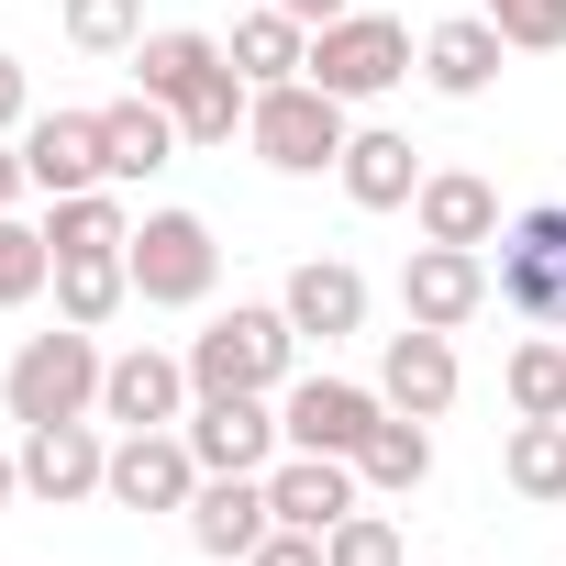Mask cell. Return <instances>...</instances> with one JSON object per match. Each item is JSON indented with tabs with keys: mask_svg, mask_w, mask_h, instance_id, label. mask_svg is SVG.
I'll use <instances>...</instances> for the list:
<instances>
[{
	"mask_svg": "<svg viewBox=\"0 0 566 566\" xmlns=\"http://www.w3.org/2000/svg\"><path fill=\"white\" fill-rule=\"evenodd\" d=\"M244 566H323V533H290V522H277V533H266Z\"/></svg>",
	"mask_w": 566,
	"mask_h": 566,
	"instance_id": "34",
	"label": "cell"
},
{
	"mask_svg": "<svg viewBox=\"0 0 566 566\" xmlns=\"http://www.w3.org/2000/svg\"><path fill=\"white\" fill-rule=\"evenodd\" d=\"M23 189H34V167H23V134H0V211H12Z\"/></svg>",
	"mask_w": 566,
	"mask_h": 566,
	"instance_id": "36",
	"label": "cell"
},
{
	"mask_svg": "<svg viewBox=\"0 0 566 566\" xmlns=\"http://www.w3.org/2000/svg\"><path fill=\"white\" fill-rule=\"evenodd\" d=\"M323 566H411V555H400V522L356 500V511H345V522L323 533Z\"/></svg>",
	"mask_w": 566,
	"mask_h": 566,
	"instance_id": "32",
	"label": "cell"
},
{
	"mask_svg": "<svg viewBox=\"0 0 566 566\" xmlns=\"http://www.w3.org/2000/svg\"><path fill=\"white\" fill-rule=\"evenodd\" d=\"M478 12L500 23L511 56H555V45H566V0H478Z\"/></svg>",
	"mask_w": 566,
	"mask_h": 566,
	"instance_id": "33",
	"label": "cell"
},
{
	"mask_svg": "<svg viewBox=\"0 0 566 566\" xmlns=\"http://www.w3.org/2000/svg\"><path fill=\"white\" fill-rule=\"evenodd\" d=\"M12 455H23V489H34L45 511L101 500V478H112V444H101V422H90V411H78V422H34Z\"/></svg>",
	"mask_w": 566,
	"mask_h": 566,
	"instance_id": "11",
	"label": "cell"
},
{
	"mask_svg": "<svg viewBox=\"0 0 566 566\" xmlns=\"http://www.w3.org/2000/svg\"><path fill=\"white\" fill-rule=\"evenodd\" d=\"M266 533H277V511H266V478H200V500H189V544H200V555L244 566Z\"/></svg>",
	"mask_w": 566,
	"mask_h": 566,
	"instance_id": "17",
	"label": "cell"
},
{
	"mask_svg": "<svg viewBox=\"0 0 566 566\" xmlns=\"http://www.w3.org/2000/svg\"><path fill=\"white\" fill-rule=\"evenodd\" d=\"M56 23H67L78 56H134V45H145V0H67Z\"/></svg>",
	"mask_w": 566,
	"mask_h": 566,
	"instance_id": "31",
	"label": "cell"
},
{
	"mask_svg": "<svg viewBox=\"0 0 566 566\" xmlns=\"http://www.w3.org/2000/svg\"><path fill=\"white\" fill-rule=\"evenodd\" d=\"M255 90H277V78H301L312 67V23H290V12H277V0H266V12H244L233 23V45H222Z\"/></svg>",
	"mask_w": 566,
	"mask_h": 566,
	"instance_id": "24",
	"label": "cell"
},
{
	"mask_svg": "<svg viewBox=\"0 0 566 566\" xmlns=\"http://www.w3.org/2000/svg\"><path fill=\"white\" fill-rule=\"evenodd\" d=\"M189 455H200V478H266L277 455H290V433H277V411H266V389H233V400H189Z\"/></svg>",
	"mask_w": 566,
	"mask_h": 566,
	"instance_id": "7",
	"label": "cell"
},
{
	"mask_svg": "<svg viewBox=\"0 0 566 566\" xmlns=\"http://www.w3.org/2000/svg\"><path fill=\"white\" fill-rule=\"evenodd\" d=\"M277 12H290V23H312V34H323V23H345V12H356V0H277Z\"/></svg>",
	"mask_w": 566,
	"mask_h": 566,
	"instance_id": "37",
	"label": "cell"
},
{
	"mask_svg": "<svg viewBox=\"0 0 566 566\" xmlns=\"http://www.w3.org/2000/svg\"><path fill=\"white\" fill-rule=\"evenodd\" d=\"M277 312L301 323V345H345V334H367V277L345 255H312V266H290Z\"/></svg>",
	"mask_w": 566,
	"mask_h": 566,
	"instance_id": "16",
	"label": "cell"
},
{
	"mask_svg": "<svg viewBox=\"0 0 566 566\" xmlns=\"http://www.w3.org/2000/svg\"><path fill=\"white\" fill-rule=\"evenodd\" d=\"M101 345H90V323H56V334H23L12 345V367H0V400H12V422L34 433V422H78V411H101Z\"/></svg>",
	"mask_w": 566,
	"mask_h": 566,
	"instance_id": "2",
	"label": "cell"
},
{
	"mask_svg": "<svg viewBox=\"0 0 566 566\" xmlns=\"http://www.w3.org/2000/svg\"><path fill=\"white\" fill-rule=\"evenodd\" d=\"M356 500H367L356 455H277V467H266V511L290 522V533H334Z\"/></svg>",
	"mask_w": 566,
	"mask_h": 566,
	"instance_id": "15",
	"label": "cell"
},
{
	"mask_svg": "<svg viewBox=\"0 0 566 566\" xmlns=\"http://www.w3.org/2000/svg\"><path fill=\"white\" fill-rule=\"evenodd\" d=\"M378 400H389V411H411V422H444V411H455V334L400 323V334H389V356H378Z\"/></svg>",
	"mask_w": 566,
	"mask_h": 566,
	"instance_id": "14",
	"label": "cell"
},
{
	"mask_svg": "<svg viewBox=\"0 0 566 566\" xmlns=\"http://www.w3.org/2000/svg\"><path fill=\"white\" fill-rule=\"evenodd\" d=\"M101 145H112V189H123V178H156V167L178 156V112L134 90V101H112V112H101Z\"/></svg>",
	"mask_w": 566,
	"mask_h": 566,
	"instance_id": "22",
	"label": "cell"
},
{
	"mask_svg": "<svg viewBox=\"0 0 566 566\" xmlns=\"http://www.w3.org/2000/svg\"><path fill=\"white\" fill-rule=\"evenodd\" d=\"M334 178H345V200H356V211H411L433 167L411 156V134H389V123H367V134L345 145V167H334Z\"/></svg>",
	"mask_w": 566,
	"mask_h": 566,
	"instance_id": "18",
	"label": "cell"
},
{
	"mask_svg": "<svg viewBox=\"0 0 566 566\" xmlns=\"http://www.w3.org/2000/svg\"><path fill=\"white\" fill-rule=\"evenodd\" d=\"M23 500V455H0V511H12Z\"/></svg>",
	"mask_w": 566,
	"mask_h": 566,
	"instance_id": "38",
	"label": "cell"
},
{
	"mask_svg": "<svg viewBox=\"0 0 566 566\" xmlns=\"http://www.w3.org/2000/svg\"><path fill=\"white\" fill-rule=\"evenodd\" d=\"M23 167H34L45 200H67V189H112L101 112H34V123H23Z\"/></svg>",
	"mask_w": 566,
	"mask_h": 566,
	"instance_id": "13",
	"label": "cell"
},
{
	"mask_svg": "<svg viewBox=\"0 0 566 566\" xmlns=\"http://www.w3.org/2000/svg\"><path fill=\"white\" fill-rule=\"evenodd\" d=\"M489 301L533 334H566V200H533L500 222V266H489Z\"/></svg>",
	"mask_w": 566,
	"mask_h": 566,
	"instance_id": "3",
	"label": "cell"
},
{
	"mask_svg": "<svg viewBox=\"0 0 566 566\" xmlns=\"http://www.w3.org/2000/svg\"><path fill=\"white\" fill-rule=\"evenodd\" d=\"M101 500H123V511H189V500H200V455H189V433H178V422H167V433H123Z\"/></svg>",
	"mask_w": 566,
	"mask_h": 566,
	"instance_id": "12",
	"label": "cell"
},
{
	"mask_svg": "<svg viewBox=\"0 0 566 566\" xmlns=\"http://www.w3.org/2000/svg\"><path fill=\"white\" fill-rule=\"evenodd\" d=\"M411 222H422V244H500V189L478 167H433Z\"/></svg>",
	"mask_w": 566,
	"mask_h": 566,
	"instance_id": "19",
	"label": "cell"
},
{
	"mask_svg": "<svg viewBox=\"0 0 566 566\" xmlns=\"http://www.w3.org/2000/svg\"><path fill=\"white\" fill-rule=\"evenodd\" d=\"M500 389H511V422H566V345H555V334L511 345Z\"/></svg>",
	"mask_w": 566,
	"mask_h": 566,
	"instance_id": "27",
	"label": "cell"
},
{
	"mask_svg": "<svg viewBox=\"0 0 566 566\" xmlns=\"http://www.w3.org/2000/svg\"><path fill=\"white\" fill-rule=\"evenodd\" d=\"M34 123V78H23V56H0V134H23Z\"/></svg>",
	"mask_w": 566,
	"mask_h": 566,
	"instance_id": "35",
	"label": "cell"
},
{
	"mask_svg": "<svg viewBox=\"0 0 566 566\" xmlns=\"http://www.w3.org/2000/svg\"><path fill=\"white\" fill-rule=\"evenodd\" d=\"M378 389H356V378H290L277 389V433H290V455H356L367 433H378Z\"/></svg>",
	"mask_w": 566,
	"mask_h": 566,
	"instance_id": "9",
	"label": "cell"
},
{
	"mask_svg": "<svg viewBox=\"0 0 566 566\" xmlns=\"http://www.w3.org/2000/svg\"><path fill=\"white\" fill-rule=\"evenodd\" d=\"M500 478H511V500H566V422H511Z\"/></svg>",
	"mask_w": 566,
	"mask_h": 566,
	"instance_id": "28",
	"label": "cell"
},
{
	"mask_svg": "<svg viewBox=\"0 0 566 566\" xmlns=\"http://www.w3.org/2000/svg\"><path fill=\"white\" fill-rule=\"evenodd\" d=\"M500 56H511V45H500V23H489V12H455V23H433V34H422V78H433L444 101H478V90L500 78Z\"/></svg>",
	"mask_w": 566,
	"mask_h": 566,
	"instance_id": "20",
	"label": "cell"
},
{
	"mask_svg": "<svg viewBox=\"0 0 566 566\" xmlns=\"http://www.w3.org/2000/svg\"><path fill=\"white\" fill-rule=\"evenodd\" d=\"M411 67H422L411 23H389V12H345V23H323V34H312V67H301V78H312V90H334V101L356 112V101L400 90Z\"/></svg>",
	"mask_w": 566,
	"mask_h": 566,
	"instance_id": "6",
	"label": "cell"
},
{
	"mask_svg": "<svg viewBox=\"0 0 566 566\" xmlns=\"http://www.w3.org/2000/svg\"><path fill=\"white\" fill-rule=\"evenodd\" d=\"M123 301H134V266L123 255H56V323H90L101 334Z\"/></svg>",
	"mask_w": 566,
	"mask_h": 566,
	"instance_id": "26",
	"label": "cell"
},
{
	"mask_svg": "<svg viewBox=\"0 0 566 566\" xmlns=\"http://www.w3.org/2000/svg\"><path fill=\"white\" fill-rule=\"evenodd\" d=\"M244 112H255V78H244V67H222V78H200V90L178 101V145H233V134H244Z\"/></svg>",
	"mask_w": 566,
	"mask_h": 566,
	"instance_id": "29",
	"label": "cell"
},
{
	"mask_svg": "<svg viewBox=\"0 0 566 566\" xmlns=\"http://www.w3.org/2000/svg\"><path fill=\"white\" fill-rule=\"evenodd\" d=\"M34 290H56V244H45V222L0 211V312H23Z\"/></svg>",
	"mask_w": 566,
	"mask_h": 566,
	"instance_id": "30",
	"label": "cell"
},
{
	"mask_svg": "<svg viewBox=\"0 0 566 566\" xmlns=\"http://www.w3.org/2000/svg\"><path fill=\"white\" fill-rule=\"evenodd\" d=\"M356 478H367L378 500H411V489L433 478V422H411V411H378V433L356 444Z\"/></svg>",
	"mask_w": 566,
	"mask_h": 566,
	"instance_id": "23",
	"label": "cell"
},
{
	"mask_svg": "<svg viewBox=\"0 0 566 566\" xmlns=\"http://www.w3.org/2000/svg\"><path fill=\"white\" fill-rule=\"evenodd\" d=\"M45 244L56 255H123L134 244V211L112 189H67V200H45Z\"/></svg>",
	"mask_w": 566,
	"mask_h": 566,
	"instance_id": "25",
	"label": "cell"
},
{
	"mask_svg": "<svg viewBox=\"0 0 566 566\" xmlns=\"http://www.w3.org/2000/svg\"><path fill=\"white\" fill-rule=\"evenodd\" d=\"M123 266H134V301L145 312H200L211 277H222V244H211L200 211H145L134 244H123Z\"/></svg>",
	"mask_w": 566,
	"mask_h": 566,
	"instance_id": "5",
	"label": "cell"
},
{
	"mask_svg": "<svg viewBox=\"0 0 566 566\" xmlns=\"http://www.w3.org/2000/svg\"><path fill=\"white\" fill-rule=\"evenodd\" d=\"M189 356H156V345H134V356H112L101 367V422H123V433H167V422H189Z\"/></svg>",
	"mask_w": 566,
	"mask_h": 566,
	"instance_id": "10",
	"label": "cell"
},
{
	"mask_svg": "<svg viewBox=\"0 0 566 566\" xmlns=\"http://www.w3.org/2000/svg\"><path fill=\"white\" fill-rule=\"evenodd\" d=\"M244 145H255L277 178H323V167H345L356 123H345V101H334V90H312V78H277V90H255V112H244Z\"/></svg>",
	"mask_w": 566,
	"mask_h": 566,
	"instance_id": "4",
	"label": "cell"
},
{
	"mask_svg": "<svg viewBox=\"0 0 566 566\" xmlns=\"http://www.w3.org/2000/svg\"><path fill=\"white\" fill-rule=\"evenodd\" d=\"M222 67H233V56H222L211 34H189V23H178V34H145V45H134V90H145V101H167V112H178V101H189L200 78H222Z\"/></svg>",
	"mask_w": 566,
	"mask_h": 566,
	"instance_id": "21",
	"label": "cell"
},
{
	"mask_svg": "<svg viewBox=\"0 0 566 566\" xmlns=\"http://www.w3.org/2000/svg\"><path fill=\"white\" fill-rule=\"evenodd\" d=\"M478 312H489V244H411V266H400V323L467 334Z\"/></svg>",
	"mask_w": 566,
	"mask_h": 566,
	"instance_id": "8",
	"label": "cell"
},
{
	"mask_svg": "<svg viewBox=\"0 0 566 566\" xmlns=\"http://www.w3.org/2000/svg\"><path fill=\"white\" fill-rule=\"evenodd\" d=\"M290 356H301V323L277 312V301H233L200 323L189 345V389L200 400H233V389H290Z\"/></svg>",
	"mask_w": 566,
	"mask_h": 566,
	"instance_id": "1",
	"label": "cell"
}]
</instances>
